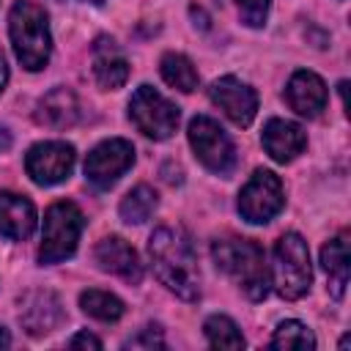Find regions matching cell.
I'll use <instances>...</instances> for the list:
<instances>
[{
    "label": "cell",
    "mask_w": 351,
    "mask_h": 351,
    "mask_svg": "<svg viewBox=\"0 0 351 351\" xmlns=\"http://www.w3.org/2000/svg\"><path fill=\"white\" fill-rule=\"evenodd\" d=\"M148 258L162 280L176 296L195 302L200 296V271H197V258L192 250V241L184 230L162 225L151 233L148 239Z\"/></svg>",
    "instance_id": "obj_1"
},
{
    "label": "cell",
    "mask_w": 351,
    "mask_h": 351,
    "mask_svg": "<svg viewBox=\"0 0 351 351\" xmlns=\"http://www.w3.org/2000/svg\"><path fill=\"white\" fill-rule=\"evenodd\" d=\"M217 269H222L252 302H261L269 293V269L263 263V250L239 236H225L211 244Z\"/></svg>",
    "instance_id": "obj_2"
},
{
    "label": "cell",
    "mask_w": 351,
    "mask_h": 351,
    "mask_svg": "<svg viewBox=\"0 0 351 351\" xmlns=\"http://www.w3.org/2000/svg\"><path fill=\"white\" fill-rule=\"evenodd\" d=\"M8 33H11L16 60L27 71H38L47 66L52 52V36H49V22L41 5H36L33 0H16L8 16Z\"/></svg>",
    "instance_id": "obj_3"
},
{
    "label": "cell",
    "mask_w": 351,
    "mask_h": 351,
    "mask_svg": "<svg viewBox=\"0 0 351 351\" xmlns=\"http://www.w3.org/2000/svg\"><path fill=\"white\" fill-rule=\"evenodd\" d=\"M274 288L282 299H299L310 291L313 269H310V252L299 233H285L274 244Z\"/></svg>",
    "instance_id": "obj_4"
},
{
    "label": "cell",
    "mask_w": 351,
    "mask_h": 351,
    "mask_svg": "<svg viewBox=\"0 0 351 351\" xmlns=\"http://www.w3.org/2000/svg\"><path fill=\"white\" fill-rule=\"evenodd\" d=\"M82 211L71 200H58L44 214V230H41V263H58L74 255L80 233H82Z\"/></svg>",
    "instance_id": "obj_5"
},
{
    "label": "cell",
    "mask_w": 351,
    "mask_h": 351,
    "mask_svg": "<svg viewBox=\"0 0 351 351\" xmlns=\"http://www.w3.org/2000/svg\"><path fill=\"white\" fill-rule=\"evenodd\" d=\"M129 118L145 137L167 140L178 129L181 112L159 90H154L151 85H140L129 99Z\"/></svg>",
    "instance_id": "obj_6"
},
{
    "label": "cell",
    "mask_w": 351,
    "mask_h": 351,
    "mask_svg": "<svg viewBox=\"0 0 351 351\" xmlns=\"http://www.w3.org/2000/svg\"><path fill=\"white\" fill-rule=\"evenodd\" d=\"M189 145L195 156L219 176H228L236 167V148L228 137V132L208 115H197L189 123Z\"/></svg>",
    "instance_id": "obj_7"
},
{
    "label": "cell",
    "mask_w": 351,
    "mask_h": 351,
    "mask_svg": "<svg viewBox=\"0 0 351 351\" xmlns=\"http://www.w3.org/2000/svg\"><path fill=\"white\" fill-rule=\"evenodd\" d=\"M282 206H285L282 181L271 170H255L239 192V214L252 225L269 222L274 214L282 211Z\"/></svg>",
    "instance_id": "obj_8"
},
{
    "label": "cell",
    "mask_w": 351,
    "mask_h": 351,
    "mask_svg": "<svg viewBox=\"0 0 351 351\" xmlns=\"http://www.w3.org/2000/svg\"><path fill=\"white\" fill-rule=\"evenodd\" d=\"M134 165V145L123 137H112V140H104L99 143L88 159H85V178L99 186V189H107L112 186L129 167Z\"/></svg>",
    "instance_id": "obj_9"
},
{
    "label": "cell",
    "mask_w": 351,
    "mask_h": 351,
    "mask_svg": "<svg viewBox=\"0 0 351 351\" xmlns=\"http://www.w3.org/2000/svg\"><path fill=\"white\" fill-rule=\"evenodd\" d=\"M74 167V148L60 140L36 143L25 156V170L38 186L60 184L71 176Z\"/></svg>",
    "instance_id": "obj_10"
},
{
    "label": "cell",
    "mask_w": 351,
    "mask_h": 351,
    "mask_svg": "<svg viewBox=\"0 0 351 351\" xmlns=\"http://www.w3.org/2000/svg\"><path fill=\"white\" fill-rule=\"evenodd\" d=\"M208 96L236 126H250L258 112V93L236 77L214 80L208 88Z\"/></svg>",
    "instance_id": "obj_11"
},
{
    "label": "cell",
    "mask_w": 351,
    "mask_h": 351,
    "mask_svg": "<svg viewBox=\"0 0 351 351\" xmlns=\"http://www.w3.org/2000/svg\"><path fill=\"white\" fill-rule=\"evenodd\" d=\"M19 324L33 337L55 332L63 324L60 299L52 291H30V293H25L22 304H19Z\"/></svg>",
    "instance_id": "obj_12"
},
{
    "label": "cell",
    "mask_w": 351,
    "mask_h": 351,
    "mask_svg": "<svg viewBox=\"0 0 351 351\" xmlns=\"http://www.w3.org/2000/svg\"><path fill=\"white\" fill-rule=\"evenodd\" d=\"M263 148L266 154L274 159V162H291L296 159L304 145H307V134L299 123L293 121H285V118H271L266 126H263Z\"/></svg>",
    "instance_id": "obj_13"
},
{
    "label": "cell",
    "mask_w": 351,
    "mask_h": 351,
    "mask_svg": "<svg viewBox=\"0 0 351 351\" xmlns=\"http://www.w3.org/2000/svg\"><path fill=\"white\" fill-rule=\"evenodd\" d=\"M90 60H93V74H96V82L107 90H115L121 88L126 80H129V60L126 55L118 49V44L107 36H99L93 41V49H90Z\"/></svg>",
    "instance_id": "obj_14"
},
{
    "label": "cell",
    "mask_w": 351,
    "mask_h": 351,
    "mask_svg": "<svg viewBox=\"0 0 351 351\" xmlns=\"http://www.w3.org/2000/svg\"><path fill=\"white\" fill-rule=\"evenodd\" d=\"M96 263L104 271H112L118 277H123L126 282H140L143 280V263L137 258V252L121 239V236H107L96 244Z\"/></svg>",
    "instance_id": "obj_15"
},
{
    "label": "cell",
    "mask_w": 351,
    "mask_h": 351,
    "mask_svg": "<svg viewBox=\"0 0 351 351\" xmlns=\"http://www.w3.org/2000/svg\"><path fill=\"white\" fill-rule=\"evenodd\" d=\"M36 230V208L25 195L0 192V233L11 241H25Z\"/></svg>",
    "instance_id": "obj_16"
},
{
    "label": "cell",
    "mask_w": 351,
    "mask_h": 351,
    "mask_svg": "<svg viewBox=\"0 0 351 351\" xmlns=\"http://www.w3.org/2000/svg\"><path fill=\"white\" fill-rule=\"evenodd\" d=\"M285 99L288 104L304 115V118H315L324 107H326V85L318 74L313 71H296L291 80H288V88H285Z\"/></svg>",
    "instance_id": "obj_17"
},
{
    "label": "cell",
    "mask_w": 351,
    "mask_h": 351,
    "mask_svg": "<svg viewBox=\"0 0 351 351\" xmlns=\"http://www.w3.org/2000/svg\"><path fill=\"white\" fill-rule=\"evenodd\" d=\"M80 118V101L69 88H52L36 110V121L49 129H69Z\"/></svg>",
    "instance_id": "obj_18"
},
{
    "label": "cell",
    "mask_w": 351,
    "mask_h": 351,
    "mask_svg": "<svg viewBox=\"0 0 351 351\" xmlns=\"http://www.w3.org/2000/svg\"><path fill=\"white\" fill-rule=\"evenodd\" d=\"M321 266L329 274V293L335 299H343L348 285V236L340 233L321 250Z\"/></svg>",
    "instance_id": "obj_19"
},
{
    "label": "cell",
    "mask_w": 351,
    "mask_h": 351,
    "mask_svg": "<svg viewBox=\"0 0 351 351\" xmlns=\"http://www.w3.org/2000/svg\"><path fill=\"white\" fill-rule=\"evenodd\" d=\"M159 69H162V80L167 85H173V88L184 90V93H189V90L197 88V71H195V66H192V60L186 55L167 52L162 58V66Z\"/></svg>",
    "instance_id": "obj_20"
},
{
    "label": "cell",
    "mask_w": 351,
    "mask_h": 351,
    "mask_svg": "<svg viewBox=\"0 0 351 351\" xmlns=\"http://www.w3.org/2000/svg\"><path fill=\"white\" fill-rule=\"evenodd\" d=\"M80 307L96 318V321H118L126 307L123 302L115 296V293H107V291H99V288H90V291H82L80 293Z\"/></svg>",
    "instance_id": "obj_21"
},
{
    "label": "cell",
    "mask_w": 351,
    "mask_h": 351,
    "mask_svg": "<svg viewBox=\"0 0 351 351\" xmlns=\"http://www.w3.org/2000/svg\"><path fill=\"white\" fill-rule=\"evenodd\" d=\"M154 208H156V192H154L151 186H145V184L134 186V189L121 200V217H123V222H129V225L145 222V219L154 214Z\"/></svg>",
    "instance_id": "obj_22"
},
{
    "label": "cell",
    "mask_w": 351,
    "mask_h": 351,
    "mask_svg": "<svg viewBox=\"0 0 351 351\" xmlns=\"http://www.w3.org/2000/svg\"><path fill=\"white\" fill-rule=\"evenodd\" d=\"M203 332H206V337H208V343L214 348H241L244 346V337H241L239 326L228 315H211V318H206Z\"/></svg>",
    "instance_id": "obj_23"
},
{
    "label": "cell",
    "mask_w": 351,
    "mask_h": 351,
    "mask_svg": "<svg viewBox=\"0 0 351 351\" xmlns=\"http://www.w3.org/2000/svg\"><path fill=\"white\" fill-rule=\"evenodd\" d=\"M274 348H315L313 332L302 321H282L271 337Z\"/></svg>",
    "instance_id": "obj_24"
},
{
    "label": "cell",
    "mask_w": 351,
    "mask_h": 351,
    "mask_svg": "<svg viewBox=\"0 0 351 351\" xmlns=\"http://www.w3.org/2000/svg\"><path fill=\"white\" fill-rule=\"evenodd\" d=\"M239 5V14L244 19V25L250 27H261L266 22V14H269V0H236Z\"/></svg>",
    "instance_id": "obj_25"
},
{
    "label": "cell",
    "mask_w": 351,
    "mask_h": 351,
    "mask_svg": "<svg viewBox=\"0 0 351 351\" xmlns=\"http://www.w3.org/2000/svg\"><path fill=\"white\" fill-rule=\"evenodd\" d=\"M126 346H129V348H165L162 329H159V326H145L140 335L129 337Z\"/></svg>",
    "instance_id": "obj_26"
},
{
    "label": "cell",
    "mask_w": 351,
    "mask_h": 351,
    "mask_svg": "<svg viewBox=\"0 0 351 351\" xmlns=\"http://www.w3.org/2000/svg\"><path fill=\"white\" fill-rule=\"evenodd\" d=\"M69 346H71V348H77V346H85V348H101V340L93 337V335H88V332H80V335H74V337L69 340Z\"/></svg>",
    "instance_id": "obj_27"
},
{
    "label": "cell",
    "mask_w": 351,
    "mask_h": 351,
    "mask_svg": "<svg viewBox=\"0 0 351 351\" xmlns=\"http://www.w3.org/2000/svg\"><path fill=\"white\" fill-rule=\"evenodd\" d=\"M11 148V134L5 129H0V154H5Z\"/></svg>",
    "instance_id": "obj_28"
},
{
    "label": "cell",
    "mask_w": 351,
    "mask_h": 351,
    "mask_svg": "<svg viewBox=\"0 0 351 351\" xmlns=\"http://www.w3.org/2000/svg\"><path fill=\"white\" fill-rule=\"evenodd\" d=\"M5 80H8V66H5V58L0 52V90L5 88Z\"/></svg>",
    "instance_id": "obj_29"
},
{
    "label": "cell",
    "mask_w": 351,
    "mask_h": 351,
    "mask_svg": "<svg viewBox=\"0 0 351 351\" xmlns=\"http://www.w3.org/2000/svg\"><path fill=\"white\" fill-rule=\"evenodd\" d=\"M11 346V337H8V332L0 326V348H8Z\"/></svg>",
    "instance_id": "obj_30"
},
{
    "label": "cell",
    "mask_w": 351,
    "mask_h": 351,
    "mask_svg": "<svg viewBox=\"0 0 351 351\" xmlns=\"http://www.w3.org/2000/svg\"><path fill=\"white\" fill-rule=\"evenodd\" d=\"M85 3H101V0H85Z\"/></svg>",
    "instance_id": "obj_31"
}]
</instances>
